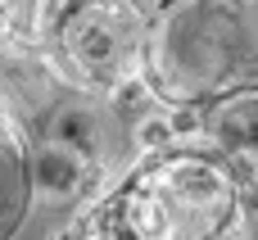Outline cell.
<instances>
[{
	"label": "cell",
	"mask_w": 258,
	"mask_h": 240,
	"mask_svg": "<svg viewBox=\"0 0 258 240\" xmlns=\"http://www.w3.org/2000/svg\"><path fill=\"white\" fill-rule=\"evenodd\" d=\"M150 32L145 0H36L32 36L63 82L82 91H113L141 73Z\"/></svg>",
	"instance_id": "cell-2"
},
{
	"label": "cell",
	"mask_w": 258,
	"mask_h": 240,
	"mask_svg": "<svg viewBox=\"0 0 258 240\" xmlns=\"http://www.w3.org/2000/svg\"><path fill=\"white\" fill-rule=\"evenodd\" d=\"M254 240H258V218H254Z\"/></svg>",
	"instance_id": "cell-8"
},
{
	"label": "cell",
	"mask_w": 258,
	"mask_h": 240,
	"mask_svg": "<svg viewBox=\"0 0 258 240\" xmlns=\"http://www.w3.org/2000/svg\"><path fill=\"white\" fill-rule=\"evenodd\" d=\"M45 141H59V145L77 150L86 163L104 168V127H100V118H95L91 109H59V113L50 118Z\"/></svg>",
	"instance_id": "cell-4"
},
{
	"label": "cell",
	"mask_w": 258,
	"mask_h": 240,
	"mask_svg": "<svg viewBox=\"0 0 258 240\" xmlns=\"http://www.w3.org/2000/svg\"><path fill=\"white\" fill-rule=\"evenodd\" d=\"M82 240H254L227 150L168 145L73 222Z\"/></svg>",
	"instance_id": "cell-1"
},
{
	"label": "cell",
	"mask_w": 258,
	"mask_h": 240,
	"mask_svg": "<svg viewBox=\"0 0 258 240\" xmlns=\"http://www.w3.org/2000/svg\"><path fill=\"white\" fill-rule=\"evenodd\" d=\"M209 136L227 154H258V104H231L209 123Z\"/></svg>",
	"instance_id": "cell-5"
},
{
	"label": "cell",
	"mask_w": 258,
	"mask_h": 240,
	"mask_svg": "<svg viewBox=\"0 0 258 240\" xmlns=\"http://www.w3.org/2000/svg\"><path fill=\"white\" fill-rule=\"evenodd\" d=\"M95 177H100V168L59 141H41L32 150V186L41 200H54V204L77 200V195L95 191Z\"/></svg>",
	"instance_id": "cell-3"
},
{
	"label": "cell",
	"mask_w": 258,
	"mask_h": 240,
	"mask_svg": "<svg viewBox=\"0 0 258 240\" xmlns=\"http://www.w3.org/2000/svg\"><path fill=\"white\" fill-rule=\"evenodd\" d=\"M132 136H136V145H141L145 154H159V150L177 145V132H172V123H168V109H163V104H159V109H150V113H141Z\"/></svg>",
	"instance_id": "cell-6"
},
{
	"label": "cell",
	"mask_w": 258,
	"mask_h": 240,
	"mask_svg": "<svg viewBox=\"0 0 258 240\" xmlns=\"http://www.w3.org/2000/svg\"><path fill=\"white\" fill-rule=\"evenodd\" d=\"M45 240H82V231H77V227H63V231H50Z\"/></svg>",
	"instance_id": "cell-7"
}]
</instances>
